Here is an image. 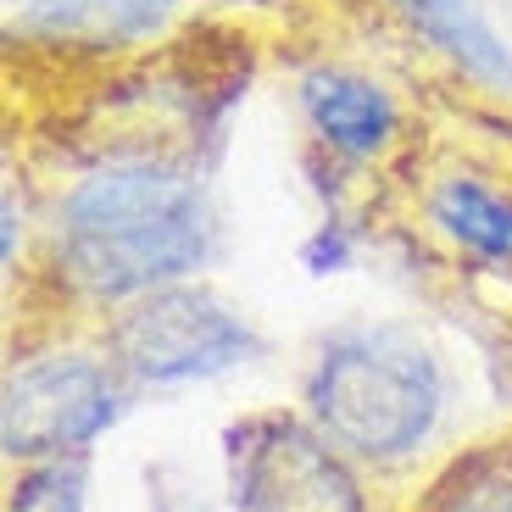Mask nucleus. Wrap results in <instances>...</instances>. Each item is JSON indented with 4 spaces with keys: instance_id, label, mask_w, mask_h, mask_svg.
<instances>
[{
    "instance_id": "nucleus-1",
    "label": "nucleus",
    "mask_w": 512,
    "mask_h": 512,
    "mask_svg": "<svg viewBox=\"0 0 512 512\" xmlns=\"http://www.w3.org/2000/svg\"><path fill=\"white\" fill-rule=\"evenodd\" d=\"M51 245L62 279L90 301H140L212 262L218 212L201 173L173 156H101L56 195Z\"/></svg>"
},
{
    "instance_id": "nucleus-2",
    "label": "nucleus",
    "mask_w": 512,
    "mask_h": 512,
    "mask_svg": "<svg viewBox=\"0 0 512 512\" xmlns=\"http://www.w3.org/2000/svg\"><path fill=\"white\" fill-rule=\"evenodd\" d=\"M446 384L435 357L390 329L323 346L307 379V412L334 451L362 462H401L435 435Z\"/></svg>"
},
{
    "instance_id": "nucleus-3",
    "label": "nucleus",
    "mask_w": 512,
    "mask_h": 512,
    "mask_svg": "<svg viewBox=\"0 0 512 512\" xmlns=\"http://www.w3.org/2000/svg\"><path fill=\"white\" fill-rule=\"evenodd\" d=\"M106 351L112 368H123L134 384H190L251 362L256 334L212 290L167 284L117 312V323L106 329Z\"/></svg>"
},
{
    "instance_id": "nucleus-4",
    "label": "nucleus",
    "mask_w": 512,
    "mask_h": 512,
    "mask_svg": "<svg viewBox=\"0 0 512 512\" xmlns=\"http://www.w3.org/2000/svg\"><path fill=\"white\" fill-rule=\"evenodd\" d=\"M117 412H123V396H117V379L101 357L67 351V357L23 362L6 379L0 446L12 462L78 457L112 429Z\"/></svg>"
},
{
    "instance_id": "nucleus-5",
    "label": "nucleus",
    "mask_w": 512,
    "mask_h": 512,
    "mask_svg": "<svg viewBox=\"0 0 512 512\" xmlns=\"http://www.w3.org/2000/svg\"><path fill=\"white\" fill-rule=\"evenodd\" d=\"M240 512H368L357 479L318 429L295 418H251L234 429Z\"/></svg>"
},
{
    "instance_id": "nucleus-6",
    "label": "nucleus",
    "mask_w": 512,
    "mask_h": 512,
    "mask_svg": "<svg viewBox=\"0 0 512 512\" xmlns=\"http://www.w3.org/2000/svg\"><path fill=\"white\" fill-rule=\"evenodd\" d=\"M295 106L312 145L340 167H379L401 145V106L373 73L318 62L295 78Z\"/></svg>"
},
{
    "instance_id": "nucleus-7",
    "label": "nucleus",
    "mask_w": 512,
    "mask_h": 512,
    "mask_svg": "<svg viewBox=\"0 0 512 512\" xmlns=\"http://www.w3.org/2000/svg\"><path fill=\"white\" fill-rule=\"evenodd\" d=\"M184 0H6L12 39L78 45V51H128L156 39Z\"/></svg>"
},
{
    "instance_id": "nucleus-8",
    "label": "nucleus",
    "mask_w": 512,
    "mask_h": 512,
    "mask_svg": "<svg viewBox=\"0 0 512 512\" xmlns=\"http://www.w3.org/2000/svg\"><path fill=\"white\" fill-rule=\"evenodd\" d=\"M390 17L412 28L435 56L468 73L485 90H512V45L496 34L479 0H379Z\"/></svg>"
},
{
    "instance_id": "nucleus-9",
    "label": "nucleus",
    "mask_w": 512,
    "mask_h": 512,
    "mask_svg": "<svg viewBox=\"0 0 512 512\" xmlns=\"http://www.w3.org/2000/svg\"><path fill=\"white\" fill-rule=\"evenodd\" d=\"M423 212L457 251L479 256V262H512V195L496 190L490 179H479L468 167L440 173L429 184Z\"/></svg>"
},
{
    "instance_id": "nucleus-10",
    "label": "nucleus",
    "mask_w": 512,
    "mask_h": 512,
    "mask_svg": "<svg viewBox=\"0 0 512 512\" xmlns=\"http://www.w3.org/2000/svg\"><path fill=\"white\" fill-rule=\"evenodd\" d=\"M6 512H84V462L78 457L28 462L12 485Z\"/></svg>"
},
{
    "instance_id": "nucleus-11",
    "label": "nucleus",
    "mask_w": 512,
    "mask_h": 512,
    "mask_svg": "<svg viewBox=\"0 0 512 512\" xmlns=\"http://www.w3.org/2000/svg\"><path fill=\"white\" fill-rule=\"evenodd\" d=\"M351 256H357V234H351L346 218H323L318 229L301 240V268H307L312 279H323V273H346Z\"/></svg>"
},
{
    "instance_id": "nucleus-12",
    "label": "nucleus",
    "mask_w": 512,
    "mask_h": 512,
    "mask_svg": "<svg viewBox=\"0 0 512 512\" xmlns=\"http://www.w3.org/2000/svg\"><path fill=\"white\" fill-rule=\"evenodd\" d=\"M440 512H512V479H479V485L457 490Z\"/></svg>"
},
{
    "instance_id": "nucleus-13",
    "label": "nucleus",
    "mask_w": 512,
    "mask_h": 512,
    "mask_svg": "<svg viewBox=\"0 0 512 512\" xmlns=\"http://www.w3.org/2000/svg\"><path fill=\"white\" fill-rule=\"evenodd\" d=\"M17 240H23V206L6 190L0 195V262H6V268H17Z\"/></svg>"
}]
</instances>
